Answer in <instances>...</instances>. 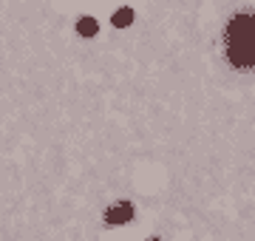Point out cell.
<instances>
[{"label": "cell", "mask_w": 255, "mask_h": 241, "mask_svg": "<svg viewBox=\"0 0 255 241\" xmlns=\"http://www.w3.org/2000/svg\"><path fill=\"white\" fill-rule=\"evenodd\" d=\"M227 57L236 68L255 65V14H236L227 26Z\"/></svg>", "instance_id": "1"}, {"label": "cell", "mask_w": 255, "mask_h": 241, "mask_svg": "<svg viewBox=\"0 0 255 241\" xmlns=\"http://www.w3.org/2000/svg\"><path fill=\"white\" fill-rule=\"evenodd\" d=\"M130 216H133V207L128 202H122V204L111 207L108 213H105V222L108 224H125V222H130Z\"/></svg>", "instance_id": "2"}, {"label": "cell", "mask_w": 255, "mask_h": 241, "mask_svg": "<svg viewBox=\"0 0 255 241\" xmlns=\"http://www.w3.org/2000/svg\"><path fill=\"white\" fill-rule=\"evenodd\" d=\"M97 28H100V26H97V20H94V17H82L80 23H77V31H80L82 37H94V34H97Z\"/></svg>", "instance_id": "3"}, {"label": "cell", "mask_w": 255, "mask_h": 241, "mask_svg": "<svg viewBox=\"0 0 255 241\" xmlns=\"http://www.w3.org/2000/svg\"><path fill=\"white\" fill-rule=\"evenodd\" d=\"M130 20H133V11L125 6V9H119L117 14L111 17V23H114V26H119V28H125V26H130Z\"/></svg>", "instance_id": "4"}, {"label": "cell", "mask_w": 255, "mask_h": 241, "mask_svg": "<svg viewBox=\"0 0 255 241\" xmlns=\"http://www.w3.org/2000/svg\"><path fill=\"white\" fill-rule=\"evenodd\" d=\"M150 241H159V239H150Z\"/></svg>", "instance_id": "5"}]
</instances>
